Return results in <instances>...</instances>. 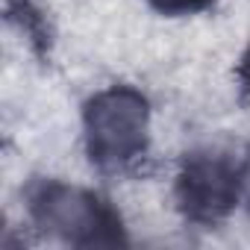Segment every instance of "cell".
Listing matches in <instances>:
<instances>
[{
  "label": "cell",
  "mask_w": 250,
  "mask_h": 250,
  "mask_svg": "<svg viewBox=\"0 0 250 250\" xmlns=\"http://www.w3.org/2000/svg\"><path fill=\"white\" fill-rule=\"evenodd\" d=\"M88 153L106 168H121L145 150L147 106L130 88H112L91 100L85 112Z\"/></svg>",
  "instance_id": "obj_1"
},
{
  "label": "cell",
  "mask_w": 250,
  "mask_h": 250,
  "mask_svg": "<svg viewBox=\"0 0 250 250\" xmlns=\"http://www.w3.org/2000/svg\"><path fill=\"white\" fill-rule=\"evenodd\" d=\"M30 215L39 227L62 235L74 244H100L112 241L109 229L115 227L109 209L94 194L65 186V183H47L30 197Z\"/></svg>",
  "instance_id": "obj_2"
},
{
  "label": "cell",
  "mask_w": 250,
  "mask_h": 250,
  "mask_svg": "<svg viewBox=\"0 0 250 250\" xmlns=\"http://www.w3.org/2000/svg\"><path fill=\"white\" fill-rule=\"evenodd\" d=\"M241 183V162L229 150H206L194 156L183 177V200L197 215H221L232 206Z\"/></svg>",
  "instance_id": "obj_3"
},
{
  "label": "cell",
  "mask_w": 250,
  "mask_h": 250,
  "mask_svg": "<svg viewBox=\"0 0 250 250\" xmlns=\"http://www.w3.org/2000/svg\"><path fill=\"white\" fill-rule=\"evenodd\" d=\"M162 6H188V3H194V0H159Z\"/></svg>",
  "instance_id": "obj_4"
},
{
  "label": "cell",
  "mask_w": 250,
  "mask_h": 250,
  "mask_svg": "<svg viewBox=\"0 0 250 250\" xmlns=\"http://www.w3.org/2000/svg\"><path fill=\"white\" fill-rule=\"evenodd\" d=\"M247 71H250V59H247Z\"/></svg>",
  "instance_id": "obj_5"
}]
</instances>
